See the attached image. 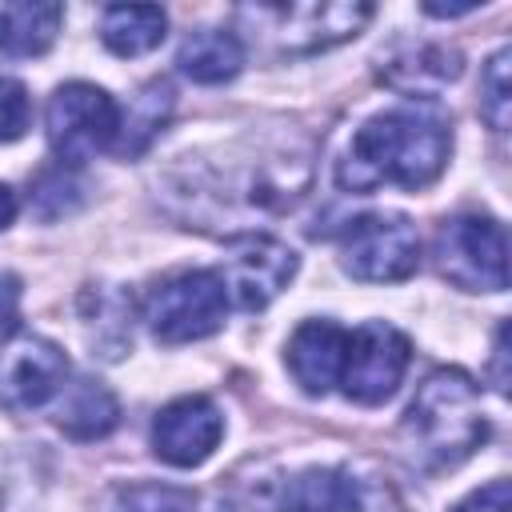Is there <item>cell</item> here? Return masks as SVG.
<instances>
[{"label":"cell","instance_id":"6da1fadb","mask_svg":"<svg viewBox=\"0 0 512 512\" xmlns=\"http://www.w3.org/2000/svg\"><path fill=\"white\" fill-rule=\"evenodd\" d=\"M172 192L188 200V220L196 228H220V220H252L284 212L308 188V148L304 144H228L216 160L184 156L172 172Z\"/></svg>","mask_w":512,"mask_h":512},{"label":"cell","instance_id":"7a4b0ae2","mask_svg":"<svg viewBox=\"0 0 512 512\" xmlns=\"http://www.w3.org/2000/svg\"><path fill=\"white\" fill-rule=\"evenodd\" d=\"M452 152V116L436 100H408L364 120L348 152L336 160V184L344 192H372L380 184L428 188Z\"/></svg>","mask_w":512,"mask_h":512},{"label":"cell","instance_id":"3957f363","mask_svg":"<svg viewBox=\"0 0 512 512\" xmlns=\"http://www.w3.org/2000/svg\"><path fill=\"white\" fill-rule=\"evenodd\" d=\"M400 440L408 460L420 464L424 472L456 468L460 460H468L488 440V420H484L480 388L472 384V376L460 368L432 372L416 388L400 420Z\"/></svg>","mask_w":512,"mask_h":512},{"label":"cell","instance_id":"277c9868","mask_svg":"<svg viewBox=\"0 0 512 512\" xmlns=\"http://www.w3.org/2000/svg\"><path fill=\"white\" fill-rule=\"evenodd\" d=\"M228 292L220 272L212 268H184L156 280L144 296V320L160 344H188L204 340L224 324Z\"/></svg>","mask_w":512,"mask_h":512},{"label":"cell","instance_id":"5b68a950","mask_svg":"<svg viewBox=\"0 0 512 512\" xmlns=\"http://www.w3.org/2000/svg\"><path fill=\"white\" fill-rule=\"evenodd\" d=\"M44 124H48V144H52L56 160L64 168H76V164L92 160L100 148L116 144L120 108L104 88L76 80V84H64L52 92Z\"/></svg>","mask_w":512,"mask_h":512},{"label":"cell","instance_id":"8992f818","mask_svg":"<svg viewBox=\"0 0 512 512\" xmlns=\"http://www.w3.org/2000/svg\"><path fill=\"white\" fill-rule=\"evenodd\" d=\"M440 276L464 292L508 288V240L492 216H452L436 236Z\"/></svg>","mask_w":512,"mask_h":512},{"label":"cell","instance_id":"52a82bcc","mask_svg":"<svg viewBox=\"0 0 512 512\" xmlns=\"http://www.w3.org/2000/svg\"><path fill=\"white\" fill-rule=\"evenodd\" d=\"M372 4H256V8H240V16H248L260 32L272 36L276 52L288 56H304V52H324L348 36H356L368 20H372Z\"/></svg>","mask_w":512,"mask_h":512},{"label":"cell","instance_id":"ba28073f","mask_svg":"<svg viewBox=\"0 0 512 512\" xmlns=\"http://www.w3.org/2000/svg\"><path fill=\"white\" fill-rule=\"evenodd\" d=\"M344 272L368 284H392L416 272L420 264V236L400 212H372L344 228L340 236Z\"/></svg>","mask_w":512,"mask_h":512},{"label":"cell","instance_id":"9c48e42d","mask_svg":"<svg viewBox=\"0 0 512 512\" xmlns=\"http://www.w3.org/2000/svg\"><path fill=\"white\" fill-rule=\"evenodd\" d=\"M412 360V344L400 328L384 320H368L356 332H348V356H344V396L356 404H380L388 400Z\"/></svg>","mask_w":512,"mask_h":512},{"label":"cell","instance_id":"30bf717a","mask_svg":"<svg viewBox=\"0 0 512 512\" xmlns=\"http://www.w3.org/2000/svg\"><path fill=\"white\" fill-rule=\"evenodd\" d=\"M292 276H296V252L288 244H280L276 236H256V232L236 236L228 244L224 268H220L224 292L244 312L268 308L288 288Z\"/></svg>","mask_w":512,"mask_h":512},{"label":"cell","instance_id":"8fae6325","mask_svg":"<svg viewBox=\"0 0 512 512\" xmlns=\"http://www.w3.org/2000/svg\"><path fill=\"white\" fill-rule=\"evenodd\" d=\"M64 380L68 356L44 336H24L0 352V400L12 412L48 404L56 392H64Z\"/></svg>","mask_w":512,"mask_h":512},{"label":"cell","instance_id":"7c38bea8","mask_svg":"<svg viewBox=\"0 0 512 512\" xmlns=\"http://www.w3.org/2000/svg\"><path fill=\"white\" fill-rule=\"evenodd\" d=\"M224 436V416L208 396H180L152 420V448L176 468L204 464Z\"/></svg>","mask_w":512,"mask_h":512},{"label":"cell","instance_id":"4fadbf2b","mask_svg":"<svg viewBox=\"0 0 512 512\" xmlns=\"http://www.w3.org/2000/svg\"><path fill=\"white\" fill-rule=\"evenodd\" d=\"M380 492L348 468H304L284 476L272 508L276 512H372Z\"/></svg>","mask_w":512,"mask_h":512},{"label":"cell","instance_id":"5bb4252c","mask_svg":"<svg viewBox=\"0 0 512 512\" xmlns=\"http://www.w3.org/2000/svg\"><path fill=\"white\" fill-rule=\"evenodd\" d=\"M348 356V328L332 320H304L288 340V368L296 384L312 396H324L332 384H340Z\"/></svg>","mask_w":512,"mask_h":512},{"label":"cell","instance_id":"9a60e30c","mask_svg":"<svg viewBox=\"0 0 512 512\" xmlns=\"http://www.w3.org/2000/svg\"><path fill=\"white\" fill-rule=\"evenodd\" d=\"M464 72V60L456 48L448 44H416V48H400L384 60L380 80L396 92H408L412 100H432L436 88L452 84Z\"/></svg>","mask_w":512,"mask_h":512},{"label":"cell","instance_id":"2e32d148","mask_svg":"<svg viewBox=\"0 0 512 512\" xmlns=\"http://www.w3.org/2000/svg\"><path fill=\"white\" fill-rule=\"evenodd\" d=\"M80 320H84L92 356L120 360L132 348V300L112 284L80 292Z\"/></svg>","mask_w":512,"mask_h":512},{"label":"cell","instance_id":"e0dca14e","mask_svg":"<svg viewBox=\"0 0 512 512\" xmlns=\"http://www.w3.org/2000/svg\"><path fill=\"white\" fill-rule=\"evenodd\" d=\"M176 64L196 84H224L244 68V44L228 28H200L176 52Z\"/></svg>","mask_w":512,"mask_h":512},{"label":"cell","instance_id":"ac0fdd59","mask_svg":"<svg viewBox=\"0 0 512 512\" xmlns=\"http://www.w3.org/2000/svg\"><path fill=\"white\" fill-rule=\"evenodd\" d=\"M120 420V404L108 392V384L100 380H76L64 384V400L56 408V424L72 436V440H100L116 428Z\"/></svg>","mask_w":512,"mask_h":512},{"label":"cell","instance_id":"d6986e66","mask_svg":"<svg viewBox=\"0 0 512 512\" xmlns=\"http://www.w3.org/2000/svg\"><path fill=\"white\" fill-rule=\"evenodd\" d=\"M168 32V16L156 4H112L100 16V40L116 56H144Z\"/></svg>","mask_w":512,"mask_h":512},{"label":"cell","instance_id":"ffe728a7","mask_svg":"<svg viewBox=\"0 0 512 512\" xmlns=\"http://www.w3.org/2000/svg\"><path fill=\"white\" fill-rule=\"evenodd\" d=\"M172 104H176V92L168 80H148L124 108L120 116V132H116V152L120 156H140L156 136L160 128L168 124L172 116Z\"/></svg>","mask_w":512,"mask_h":512},{"label":"cell","instance_id":"44dd1931","mask_svg":"<svg viewBox=\"0 0 512 512\" xmlns=\"http://www.w3.org/2000/svg\"><path fill=\"white\" fill-rule=\"evenodd\" d=\"M60 4H0V52L4 56H40L60 32Z\"/></svg>","mask_w":512,"mask_h":512},{"label":"cell","instance_id":"7402d4cb","mask_svg":"<svg viewBox=\"0 0 512 512\" xmlns=\"http://www.w3.org/2000/svg\"><path fill=\"white\" fill-rule=\"evenodd\" d=\"M80 200H84V184H80V180L72 176V168H64V164L40 172V180H36V188H32V208H36L40 220H60V216L76 212Z\"/></svg>","mask_w":512,"mask_h":512},{"label":"cell","instance_id":"603a6c76","mask_svg":"<svg viewBox=\"0 0 512 512\" xmlns=\"http://www.w3.org/2000/svg\"><path fill=\"white\" fill-rule=\"evenodd\" d=\"M196 496L180 484H128L116 492L112 512H192Z\"/></svg>","mask_w":512,"mask_h":512},{"label":"cell","instance_id":"cb8c5ba5","mask_svg":"<svg viewBox=\"0 0 512 512\" xmlns=\"http://www.w3.org/2000/svg\"><path fill=\"white\" fill-rule=\"evenodd\" d=\"M508 48H500L480 76V116L488 120V128L504 132L508 128V112H512V84H508Z\"/></svg>","mask_w":512,"mask_h":512},{"label":"cell","instance_id":"d4e9b609","mask_svg":"<svg viewBox=\"0 0 512 512\" xmlns=\"http://www.w3.org/2000/svg\"><path fill=\"white\" fill-rule=\"evenodd\" d=\"M28 116H32V104H28L24 84L0 76V144L20 140L28 128Z\"/></svg>","mask_w":512,"mask_h":512},{"label":"cell","instance_id":"484cf974","mask_svg":"<svg viewBox=\"0 0 512 512\" xmlns=\"http://www.w3.org/2000/svg\"><path fill=\"white\" fill-rule=\"evenodd\" d=\"M508 500H512L508 480H492V484L476 488L468 500H460L452 512H508Z\"/></svg>","mask_w":512,"mask_h":512},{"label":"cell","instance_id":"4316f807","mask_svg":"<svg viewBox=\"0 0 512 512\" xmlns=\"http://www.w3.org/2000/svg\"><path fill=\"white\" fill-rule=\"evenodd\" d=\"M16 316H20V280L0 276V340L16 332Z\"/></svg>","mask_w":512,"mask_h":512},{"label":"cell","instance_id":"83f0119b","mask_svg":"<svg viewBox=\"0 0 512 512\" xmlns=\"http://www.w3.org/2000/svg\"><path fill=\"white\" fill-rule=\"evenodd\" d=\"M492 352H496V360H492L496 364V392H508V372H504V360H508V324L496 328V348Z\"/></svg>","mask_w":512,"mask_h":512},{"label":"cell","instance_id":"f1b7e54d","mask_svg":"<svg viewBox=\"0 0 512 512\" xmlns=\"http://www.w3.org/2000/svg\"><path fill=\"white\" fill-rule=\"evenodd\" d=\"M480 4H424V12L428 16H468V12H476Z\"/></svg>","mask_w":512,"mask_h":512},{"label":"cell","instance_id":"f546056e","mask_svg":"<svg viewBox=\"0 0 512 512\" xmlns=\"http://www.w3.org/2000/svg\"><path fill=\"white\" fill-rule=\"evenodd\" d=\"M16 216V192L8 184H0V228H8Z\"/></svg>","mask_w":512,"mask_h":512}]
</instances>
